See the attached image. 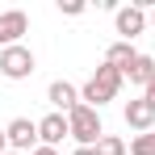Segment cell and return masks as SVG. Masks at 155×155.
Here are the masks:
<instances>
[{
    "mask_svg": "<svg viewBox=\"0 0 155 155\" xmlns=\"http://www.w3.org/2000/svg\"><path fill=\"white\" fill-rule=\"evenodd\" d=\"M67 126H71V138H76L80 147H97V143L105 138V130H101V113H97L92 105H84V101L67 113Z\"/></svg>",
    "mask_w": 155,
    "mask_h": 155,
    "instance_id": "1",
    "label": "cell"
},
{
    "mask_svg": "<svg viewBox=\"0 0 155 155\" xmlns=\"http://www.w3.org/2000/svg\"><path fill=\"white\" fill-rule=\"evenodd\" d=\"M122 80H126V76H122L117 67H109V63H105V67H97V76L84 84V105L101 109L105 101H113V97H117V88H122Z\"/></svg>",
    "mask_w": 155,
    "mask_h": 155,
    "instance_id": "2",
    "label": "cell"
},
{
    "mask_svg": "<svg viewBox=\"0 0 155 155\" xmlns=\"http://www.w3.org/2000/svg\"><path fill=\"white\" fill-rule=\"evenodd\" d=\"M29 71H34V51L29 46H4L0 51V76L4 80H25Z\"/></svg>",
    "mask_w": 155,
    "mask_h": 155,
    "instance_id": "3",
    "label": "cell"
},
{
    "mask_svg": "<svg viewBox=\"0 0 155 155\" xmlns=\"http://www.w3.org/2000/svg\"><path fill=\"white\" fill-rule=\"evenodd\" d=\"M38 138H42V147H59L63 138H71L67 117H63V113H46V117L38 122Z\"/></svg>",
    "mask_w": 155,
    "mask_h": 155,
    "instance_id": "4",
    "label": "cell"
},
{
    "mask_svg": "<svg viewBox=\"0 0 155 155\" xmlns=\"http://www.w3.org/2000/svg\"><path fill=\"white\" fill-rule=\"evenodd\" d=\"M29 29V17L21 8H13V13H0V46H17V38Z\"/></svg>",
    "mask_w": 155,
    "mask_h": 155,
    "instance_id": "5",
    "label": "cell"
},
{
    "mask_svg": "<svg viewBox=\"0 0 155 155\" xmlns=\"http://www.w3.org/2000/svg\"><path fill=\"white\" fill-rule=\"evenodd\" d=\"M4 138H8V147H13V151H25V147H34V138H38V122L17 117V122H8Z\"/></svg>",
    "mask_w": 155,
    "mask_h": 155,
    "instance_id": "6",
    "label": "cell"
},
{
    "mask_svg": "<svg viewBox=\"0 0 155 155\" xmlns=\"http://www.w3.org/2000/svg\"><path fill=\"white\" fill-rule=\"evenodd\" d=\"M143 25H147V13H143L138 4H126V8H117V34H122V42L138 38V34H143Z\"/></svg>",
    "mask_w": 155,
    "mask_h": 155,
    "instance_id": "7",
    "label": "cell"
},
{
    "mask_svg": "<svg viewBox=\"0 0 155 155\" xmlns=\"http://www.w3.org/2000/svg\"><path fill=\"white\" fill-rule=\"evenodd\" d=\"M126 126H134L138 134H147V130L155 126V109L147 105V97H143V101H130V105H126Z\"/></svg>",
    "mask_w": 155,
    "mask_h": 155,
    "instance_id": "8",
    "label": "cell"
},
{
    "mask_svg": "<svg viewBox=\"0 0 155 155\" xmlns=\"http://www.w3.org/2000/svg\"><path fill=\"white\" fill-rule=\"evenodd\" d=\"M46 97H51V105L59 109V113H71V109L80 105V92L71 88V84H67V80H54V84H51V92H46Z\"/></svg>",
    "mask_w": 155,
    "mask_h": 155,
    "instance_id": "9",
    "label": "cell"
},
{
    "mask_svg": "<svg viewBox=\"0 0 155 155\" xmlns=\"http://www.w3.org/2000/svg\"><path fill=\"white\" fill-rule=\"evenodd\" d=\"M134 59H138V51H134L130 42H113V46H109V54H105V63H109V67H117L122 76L134 67Z\"/></svg>",
    "mask_w": 155,
    "mask_h": 155,
    "instance_id": "10",
    "label": "cell"
},
{
    "mask_svg": "<svg viewBox=\"0 0 155 155\" xmlns=\"http://www.w3.org/2000/svg\"><path fill=\"white\" fill-rule=\"evenodd\" d=\"M126 76H130V84L151 88V80H155V59H151V54H138V59H134V67H130Z\"/></svg>",
    "mask_w": 155,
    "mask_h": 155,
    "instance_id": "11",
    "label": "cell"
},
{
    "mask_svg": "<svg viewBox=\"0 0 155 155\" xmlns=\"http://www.w3.org/2000/svg\"><path fill=\"white\" fill-rule=\"evenodd\" d=\"M130 155H155V130H147V134H138V138L130 143Z\"/></svg>",
    "mask_w": 155,
    "mask_h": 155,
    "instance_id": "12",
    "label": "cell"
},
{
    "mask_svg": "<svg viewBox=\"0 0 155 155\" xmlns=\"http://www.w3.org/2000/svg\"><path fill=\"white\" fill-rule=\"evenodd\" d=\"M97 155H126V143L113 138V134H105L101 143H97Z\"/></svg>",
    "mask_w": 155,
    "mask_h": 155,
    "instance_id": "13",
    "label": "cell"
},
{
    "mask_svg": "<svg viewBox=\"0 0 155 155\" xmlns=\"http://www.w3.org/2000/svg\"><path fill=\"white\" fill-rule=\"evenodd\" d=\"M59 8H63L67 17H80V13H84V0H59Z\"/></svg>",
    "mask_w": 155,
    "mask_h": 155,
    "instance_id": "14",
    "label": "cell"
},
{
    "mask_svg": "<svg viewBox=\"0 0 155 155\" xmlns=\"http://www.w3.org/2000/svg\"><path fill=\"white\" fill-rule=\"evenodd\" d=\"M71 155H97V147H76Z\"/></svg>",
    "mask_w": 155,
    "mask_h": 155,
    "instance_id": "15",
    "label": "cell"
},
{
    "mask_svg": "<svg viewBox=\"0 0 155 155\" xmlns=\"http://www.w3.org/2000/svg\"><path fill=\"white\" fill-rule=\"evenodd\" d=\"M147 105L155 109V80H151V88H147Z\"/></svg>",
    "mask_w": 155,
    "mask_h": 155,
    "instance_id": "16",
    "label": "cell"
},
{
    "mask_svg": "<svg viewBox=\"0 0 155 155\" xmlns=\"http://www.w3.org/2000/svg\"><path fill=\"white\" fill-rule=\"evenodd\" d=\"M34 155H59V151H54V147H38Z\"/></svg>",
    "mask_w": 155,
    "mask_h": 155,
    "instance_id": "17",
    "label": "cell"
},
{
    "mask_svg": "<svg viewBox=\"0 0 155 155\" xmlns=\"http://www.w3.org/2000/svg\"><path fill=\"white\" fill-rule=\"evenodd\" d=\"M4 147H8V138H4V130H0V155H4Z\"/></svg>",
    "mask_w": 155,
    "mask_h": 155,
    "instance_id": "18",
    "label": "cell"
},
{
    "mask_svg": "<svg viewBox=\"0 0 155 155\" xmlns=\"http://www.w3.org/2000/svg\"><path fill=\"white\" fill-rule=\"evenodd\" d=\"M4 155H21V151H4Z\"/></svg>",
    "mask_w": 155,
    "mask_h": 155,
    "instance_id": "19",
    "label": "cell"
},
{
    "mask_svg": "<svg viewBox=\"0 0 155 155\" xmlns=\"http://www.w3.org/2000/svg\"><path fill=\"white\" fill-rule=\"evenodd\" d=\"M151 25H155V8H151Z\"/></svg>",
    "mask_w": 155,
    "mask_h": 155,
    "instance_id": "20",
    "label": "cell"
}]
</instances>
